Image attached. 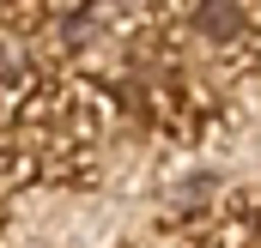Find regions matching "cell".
Returning a JSON list of instances; mask_svg holds the SVG:
<instances>
[]
</instances>
